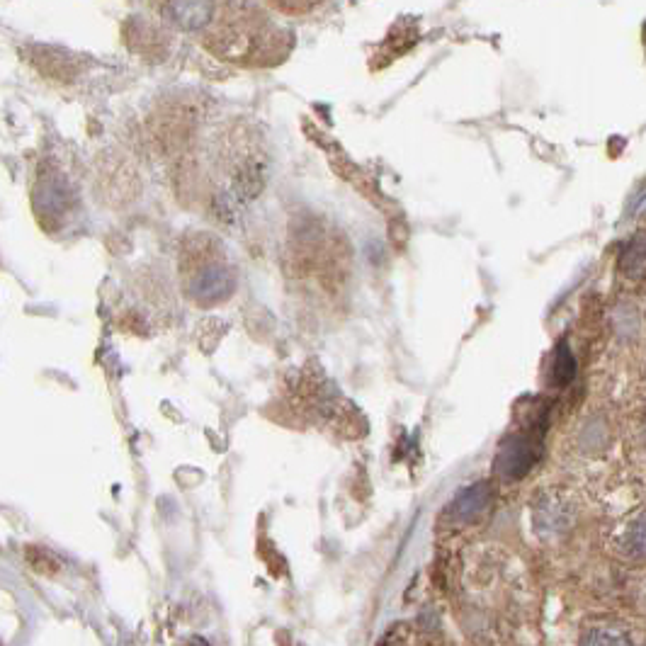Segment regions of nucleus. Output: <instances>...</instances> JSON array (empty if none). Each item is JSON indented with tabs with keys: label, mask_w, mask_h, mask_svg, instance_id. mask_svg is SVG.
Wrapping results in <instances>:
<instances>
[{
	"label": "nucleus",
	"mask_w": 646,
	"mask_h": 646,
	"mask_svg": "<svg viewBox=\"0 0 646 646\" xmlns=\"http://www.w3.org/2000/svg\"><path fill=\"white\" fill-rule=\"evenodd\" d=\"M542 455V433L537 430H520L503 440L496 455V472L501 479L518 481L530 472Z\"/></svg>",
	"instance_id": "f257e3e1"
},
{
	"label": "nucleus",
	"mask_w": 646,
	"mask_h": 646,
	"mask_svg": "<svg viewBox=\"0 0 646 646\" xmlns=\"http://www.w3.org/2000/svg\"><path fill=\"white\" fill-rule=\"evenodd\" d=\"M574 520V513L564 501L552 496H544L535 508V527L542 537L561 535Z\"/></svg>",
	"instance_id": "f03ea898"
},
{
	"label": "nucleus",
	"mask_w": 646,
	"mask_h": 646,
	"mask_svg": "<svg viewBox=\"0 0 646 646\" xmlns=\"http://www.w3.org/2000/svg\"><path fill=\"white\" fill-rule=\"evenodd\" d=\"M489 503H491V489L489 484L481 481V484L469 486L467 491H462L455 501H452L450 518L455 520L457 525H467L479 518V515L489 508Z\"/></svg>",
	"instance_id": "7ed1b4c3"
},
{
	"label": "nucleus",
	"mask_w": 646,
	"mask_h": 646,
	"mask_svg": "<svg viewBox=\"0 0 646 646\" xmlns=\"http://www.w3.org/2000/svg\"><path fill=\"white\" fill-rule=\"evenodd\" d=\"M620 549L629 561H637V564L646 561V510L629 520L625 532H622Z\"/></svg>",
	"instance_id": "20e7f679"
},
{
	"label": "nucleus",
	"mask_w": 646,
	"mask_h": 646,
	"mask_svg": "<svg viewBox=\"0 0 646 646\" xmlns=\"http://www.w3.org/2000/svg\"><path fill=\"white\" fill-rule=\"evenodd\" d=\"M578 646H634V644L625 629L612 627V625H595V627H588L586 632L581 634V642H578Z\"/></svg>",
	"instance_id": "39448f33"
},
{
	"label": "nucleus",
	"mask_w": 646,
	"mask_h": 646,
	"mask_svg": "<svg viewBox=\"0 0 646 646\" xmlns=\"http://www.w3.org/2000/svg\"><path fill=\"white\" fill-rule=\"evenodd\" d=\"M622 275H627L629 280H639L646 275V236H634L629 241L620 260Z\"/></svg>",
	"instance_id": "423d86ee"
},
{
	"label": "nucleus",
	"mask_w": 646,
	"mask_h": 646,
	"mask_svg": "<svg viewBox=\"0 0 646 646\" xmlns=\"http://www.w3.org/2000/svg\"><path fill=\"white\" fill-rule=\"evenodd\" d=\"M608 442V425L600 416H595L581 428V435H578V445H581L583 452H600Z\"/></svg>",
	"instance_id": "0eeeda50"
},
{
	"label": "nucleus",
	"mask_w": 646,
	"mask_h": 646,
	"mask_svg": "<svg viewBox=\"0 0 646 646\" xmlns=\"http://www.w3.org/2000/svg\"><path fill=\"white\" fill-rule=\"evenodd\" d=\"M576 374V360L574 355H571L569 345L561 343L557 355H554V367H552V382L557 384V387H564V384H569L571 379H574Z\"/></svg>",
	"instance_id": "6e6552de"
},
{
	"label": "nucleus",
	"mask_w": 646,
	"mask_h": 646,
	"mask_svg": "<svg viewBox=\"0 0 646 646\" xmlns=\"http://www.w3.org/2000/svg\"><path fill=\"white\" fill-rule=\"evenodd\" d=\"M612 323H615V328L620 336L632 338V336H637V331H639V314L634 311V306H629V304L617 306L615 319H612Z\"/></svg>",
	"instance_id": "1a4fd4ad"
}]
</instances>
